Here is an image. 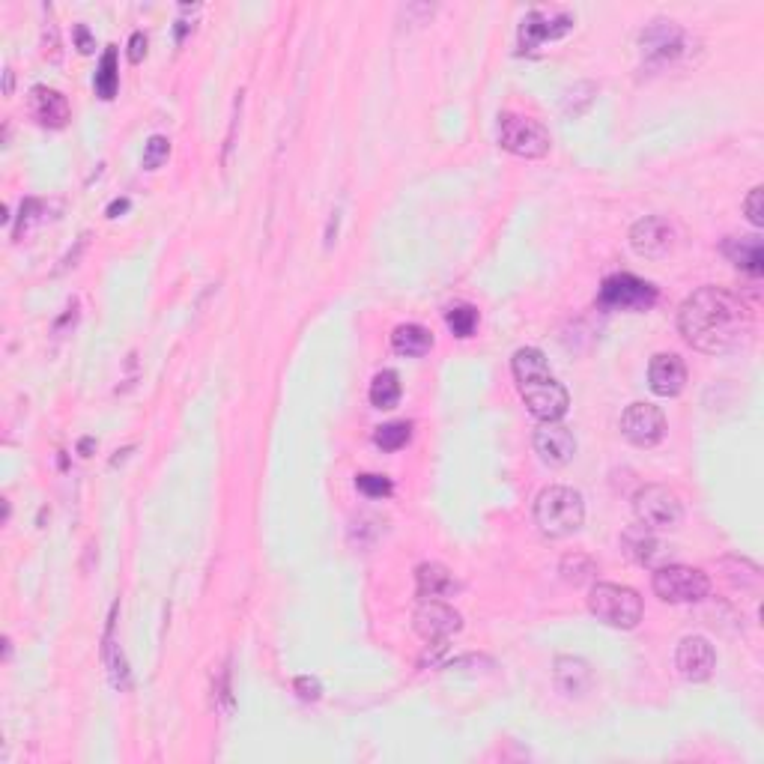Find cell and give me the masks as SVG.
I'll return each mask as SVG.
<instances>
[{
    "label": "cell",
    "mask_w": 764,
    "mask_h": 764,
    "mask_svg": "<svg viewBox=\"0 0 764 764\" xmlns=\"http://www.w3.org/2000/svg\"><path fill=\"white\" fill-rule=\"evenodd\" d=\"M678 329L693 350L723 356L750 338L753 311L738 293L726 287H702L684 299L678 311Z\"/></svg>",
    "instance_id": "1"
},
{
    "label": "cell",
    "mask_w": 764,
    "mask_h": 764,
    "mask_svg": "<svg viewBox=\"0 0 764 764\" xmlns=\"http://www.w3.org/2000/svg\"><path fill=\"white\" fill-rule=\"evenodd\" d=\"M535 523L547 538H556V541L579 532L585 523L582 493L573 487H565V484L544 487L535 499Z\"/></svg>",
    "instance_id": "2"
},
{
    "label": "cell",
    "mask_w": 764,
    "mask_h": 764,
    "mask_svg": "<svg viewBox=\"0 0 764 764\" xmlns=\"http://www.w3.org/2000/svg\"><path fill=\"white\" fill-rule=\"evenodd\" d=\"M588 609L597 621L615 627V630H633L642 621V597L615 582H597L588 594Z\"/></svg>",
    "instance_id": "3"
},
{
    "label": "cell",
    "mask_w": 764,
    "mask_h": 764,
    "mask_svg": "<svg viewBox=\"0 0 764 764\" xmlns=\"http://www.w3.org/2000/svg\"><path fill=\"white\" fill-rule=\"evenodd\" d=\"M496 138H499V147L517 159H544L553 147L547 126L523 114H499Z\"/></svg>",
    "instance_id": "4"
},
{
    "label": "cell",
    "mask_w": 764,
    "mask_h": 764,
    "mask_svg": "<svg viewBox=\"0 0 764 764\" xmlns=\"http://www.w3.org/2000/svg\"><path fill=\"white\" fill-rule=\"evenodd\" d=\"M657 287L645 278H636L630 272H615L609 278H603L600 293H597V305L606 311H630V314H642L651 311L657 305Z\"/></svg>",
    "instance_id": "5"
},
{
    "label": "cell",
    "mask_w": 764,
    "mask_h": 764,
    "mask_svg": "<svg viewBox=\"0 0 764 764\" xmlns=\"http://www.w3.org/2000/svg\"><path fill=\"white\" fill-rule=\"evenodd\" d=\"M633 514H636L639 526H645L651 532H672L684 520V505L675 490H669L663 484H645L633 496Z\"/></svg>",
    "instance_id": "6"
},
{
    "label": "cell",
    "mask_w": 764,
    "mask_h": 764,
    "mask_svg": "<svg viewBox=\"0 0 764 764\" xmlns=\"http://www.w3.org/2000/svg\"><path fill=\"white\" fill-rule=\"evenodd\" d=\"M654 594L666 603H699L711 594L708 573L687 565H663L651 576Z\"/></svg>",
    "instance_id": "7"
},
{
    "label": "cell",
    "mask_w": 764,
    "mask_h": 764,
    "mask_svg": "<svg viewBox=\"0 0 764 764\" xmlns=\"http://www.w3.org/2000/svg\"><path fill=\"white\" fill-rule=\"evenodd\" d=\"M529 412L538 418V421H562L568 406H571V397H568V388L562 382L556 380L553 374H541V377H532L526 382H517Z\"/></svg>",
    "instance_id": "8"
},
{
    "label": "cell",
    "mask_w": 764,
    "mask_h": 764,
    "mask_svg": "<svg viewBox=\"0 0 764 764\" xmlns=\"http://www.w3.org/2000/svg\"><path fill=\"white\" fill-rule=\"evenodd\" d=\"M576 24L573 12L568 9H559V6H541V9H532L523 21H520V48L523 51H535L547 42H556L562 36H568Z\"/></svg>",
    "instance_id": "9"
},
{
    "label": "cell",
    "mask_w": 764,
    "mask_h": 764,
    "mask_svg": "<svg viewBox=\"0 0 764 764\" xmlns=\"http://www.w3.org/2000/svg\"><path fill=\"white\" fill-rule=\"evenodd\" d=\"M684 45H687V33H684L675 21H666V18L651 21V24L639 33L642 57H645L651 66H663V63L678 60V57L684 54Z\"/></svg>",
    "instance_id": "10"
},
{
    "label": "cell",
    "mask_w": 764,
    "mask_h": 764,
    "mask_svg": "<svg viewBox=\"0 0 764 764\" xmlns=\"http://www.w3.org/2000/svg\"><path fill=\"white\" fill-rule=\"evenodd\" d=\"M412 627L415 633L427 642V645H439L448 642L451 636H457L463 630V618L454 606L439 603V600H421V606L412 615Z\"/></svg>",
    "instance_id": "11"
},
{
    "label": "cell",
    "mask_w": 764,
    "mask_h": 764,
    "mask_svg": "<svg viewBox=\"0 0 764 764\" xmlns=\"http://www.w3.org/2000/svg\"><path fill=\"white\" fill-rule=\"evenodd\" d=\"M621 433L636 448H654L666 433V418L654 403H630L621 415Z\"/></svg>",
    "instance_id": "12"
},
{
    "label": "cell",
    "mask_w": 764,
    "mask_h": 764,
    "mask_svg": "<svg viewBox=\"0 0 764 764\" xmlns=\"http://www.w3.org/2000/svg\"><path fill=\"white\" fill-rule=\"evenodd\" d=\"M630 248L639 257L660 260V257H666L675 248V227L666 218H660V215H645L630 230Z\"/></svg>",
    "instance_id": "13"
},
{
    "label": "cell",
    "mask_w": 764,
    "mask_h": 764,
    "mask_svg": "<svg viewBox=\"0 0 764 764\" xmlns=\"http://www.w3.org/2000/svg\"><path fill=\"white\" fill-rule=\"evenodd\" d=\"M675 666H678L684 681H693V684L708 681L714 675V666H717L714 645L705 636H684L678 642V651H675Z\"/></svg>",
    "instance_id": "14"
},
{
    "label": "cell",
    "mask_w": 764,
    "mask_h": 764,
    "mask_svg": "<svg viewBox=\"0 0 764 764\" xmlns=\"http://www.w3.org/2000/svg\"><path fill=\"white\" fill-rule=\"evenodd\" d=\"M532 445H535L541 463H547L553 469L568 466L573 454H576V439L562 421H541L535 436H532Z\"/></svg>",
    "instance_id": "15"
},
{
    "label": "cell",
    "mask_w": 764,
    "mask_h": 764,
    "mask_svg": "<svg viewBox=\"0 0 764 764\" xmlns=\"http://www.w3.org/2000/svg\"><path fill=\"white\" fill-rule=\"evenodd\" d=\"M621 547H624L630 562H636L648 571H657V568L669 565V547L657 538V532H651L645 526H630L621 535Z\"/></svg>",
    "instance_id": "16"
},
{
    "label": "cell",
    "mask_w": 764,
    "mask_h": 764,
    "mask_svg": "<svg viewBox=\"0 0 764 764\" xmlns=\"http://www.w3.org/2000/svg\"><path fill=\"white\" fill-rule=\"evenodd\" d=\"M30 117L42 126V129H63L72 117L69 111V102L60 90H51V87H33L30 90Z\"/></svg>",
    "instance_id": "17"
},
{
    "label": "cell",
    "mask_w": 764,
    "mask_h": 764,
    "mask_svg": "<svg viewBox=\"0 0 764 764\" xmlns=\"http://www.w3.org/2000/svg\"><path fill=\"white\" fill-rule=\"evenodd\" d=\"M648 385L657 397H678L687 385V365L675 353H660L648 365Z\"/></svg>",
    "instance_id": "18"
},
{
    "label": "cell",
    "mask_w": 764,
    "mask_h": 764,
    "mask_svg": "<svg viewBox=\"0 0 764 764\" xmlns=\"http://www.w3.org/2000/svg\"><path fill=\"white\" fill-rule=\"evenodd\" d=\"M553 678H556V687L559 693L571 696V699H579L591 690V666L582 660V657H571V654H562L556 657V666H553Z\"/></svg>",
    "instance_id": "19"
},
{
    "label": "cell",
    "mask_w": 764,
    "mask_h": 764,
    "mask_svg": "<svg viewBox=\"0 0 764 764\" xmlns=\"http://www.w3.org/2000/svg\"><path fill=\"white\" fill-rule=\"evenodd\" d=\"M723 254L750 278L764 275V242L762 236H729L723 242Z\"/></svg>",
    "instance_id": "20"
},
{
    "label": "cell",
    "mask_w": 764,
    "mask_h": 764,
    "mask_svg": "<svg viewBox=\"0 0 764 764\" xmlns=\"http://www.w3.org/2000/svg\"><path fill=\"white\" fill-rule=\"evenodd\" d=\"M114 624H117V603L111 609V618H108V630H105V648H102V660H105V669H108V678L114 684V690H129L132 687V675H129V663L120 651V645L114 642Z\"/></svg>",
    "instance_id": "21"
},
{
    "label": "cell",
    "mask_w": 764,
    "mask_h": 764,
    "mask_svg": "<svg viewBox=\"0 0 764 764\" xmlns=\"http://www.w3.org/2000/svg\"><path fill=\"white\" fill-rule=\"evenodd\" d=\"M454 588H457V582H454V576H451V571H448L445 565H439V562H424V565H418V571H415V594H418L421 600L445 597V594H451Z\"/></svg>",
    "instance_id": "22"
},
{
    "label": "cell",
    "mask_w": 764,
    "mask_h": 764,
    "mask_svg": "<svg viewBox=\"0 0 764 764\" xmlns=\"http://www.w3.org/2000/svg\"><path fill=\"white\" fill-rule=\"evenodd\" d=\"M391 347L397 356H406V359H418V356H427L433 350V332L418 326V323H406V326H397L394 335H391Z\"/></svg>",
    "instance_id": "23"
},
{
    "label": "cell",
    "mask_w": 764,
    "mask_h": 764,
    "mask_svg": "<svg viewBox=\"0 0 764 764\" xmlns=\"http://www.w3.org/2000/svg\"><path fill=\"white\" fill-rule=\"evenodd\" d=\"M99 99L111 102L120 90V69H117V48H105L102 60H99V72H96V81H93Z\"/></svg>",
    "instance_id": "24"
},
{
    "label": "cell",
    "mask_w": 764,
    "mask_h": 764,
    "mask_svg": "<svg viewBox=\"0 0 764 764\" xmlns=\"http://www.w3.org/2000/svg\"><path fill=\"white\" fill-rule=\"evenodd\" d=\"M400 377H397V371H380L374 382H371V391H368V397H371V403L377 406V409H394L397 406V400H400Z\"/></svg>",
    "instance_id": "25"
},
{
    "label": "cell",
    "mask_w": 764,
    "mask_h": 764,
    "mask_svg": "<svg viewBox=\"0 0 764 764\" xmlns=\"http://www.w3.org/2000/svg\"><path fill=\"white\" fill-rule=\"evenodd\" d=\"M412 439V424L409 421H388L374 430V445L382 451H400Z\"/></svg>",
    "instance_id": "26"
},
{
    "label": "cell",
    "mask_w": 764,
    "mask_h": 764,
    "mask_svg": "<svg viewBox=\"0 0 764 764\" xmlns=\"http://www.w3.org/2000/svg\"><path fill=\"white\" fill-rule=\"evenodd\" d=\"M445 323L457 338H472L478 326V311L472 305H454L445 311Z\"/></svg>",
    "instance_id": "27"
},
{
    "label": "cell",
    "mask_w": 764,
    "mask_h": 764,
    "mask_svg": "<svg viewBox=\"0 0 764 764\" xmlns=\"http://www.w3.org/2000/svg\"><path fill=\"white\" fill-rule=\"evenodd\" d=\"M594 96H597V84L579 81V84H573L571 90H568V96H565V102H562V111H565L568 117H579V114H585V111L591 108Z\"/></svg>",
    "instance_id": "28"
},
{
    "label": "cell",
    "mask_w": 764,
    "mask_h": 764,
    "mask_svg": "<svg viewBox=\"0 0 764 764\" xmlns=\"http://www.w3.org/2000/svg\"><path fill=\"white\" fill-rule=\"evenodd\" d=\"M171 156V141L165 135H153L147 144H144V159H141V168L144 171H159Z\"/></svg>",
    "instance_id": "29"
},
{
    "label": "cell",
    "mask_w": 764,
    "mask_h": 764,
    "mask_svg": "<svg viewBox=\"0 0 764 764\" xmlns=\"http://www.w3.org/2000/svg\"><path fill=\"white\" fill-rule=\"evenodd\" d=\"M356 487L359 493H365L368 499H388L394 493V484L385 478V475H374V472H365L356 478Z\"/></svg>",
    "instance_id": "30"
},
{
    "label": "cell",
    "mask_w": 764,
    "mask_h": 764,
    "mask_svg": "<svg viewBox=\"0 0 764 764\" xmlns=\"http://www.w3.org/2000/svg\"><path fill=\"white\" fill-rule=\"evenodd\" d=\"M42 209H45V203H42V200H36V197H27V200L21 203V215H18L15 233H12V236H15V242H21V236H27L30 224H36V221H39Z\"/></svg>",
    "instance_id": "31"
},
{
    "label": "cell",
    "mask_w": 764,
    "mask_h": 764,
    "mask_svg": "<svg viewBox=\"0 0 764 764\" xmlns=\"http://www.w3.org/2000/svg\"><path fill=\"white\" fill-rule=\"evenodd\" d=\"M594 571H597L594 562L585 559V556H565V562H562V576H565L568 582H573V585L591 579V573Z\"/></svg>",
    "instance_id": "32"
},
{
    "label": "cell",
    "mask_w": 764,
    "mask_h": 764,
    "mask_svg": "<svg viewBox=\"0 0 764 764\" xmlns=\"http://www.w3.org/2000/svg\"><path fill=\"white\" fill-rule=\"evenodd\" d=\"M212 699H215V708H221L224 714L233 711V693H230V672L227 666H221L215 684H212Z\"/></svg>",
    "instance_id": "33"
},
{
    "label": "cell",
    "mask_w": 764,
    "mask_h": 764,
    "mask_svg": "<svg viewBox=\"0 0 764 764\" xmlns=\"http://www.w3.org/2000/svg\"><path fill=\"white\" fill-rule=\"evenodd\" d=\"M744 212H747L750 224L764 227V189L762 186H756V189L747 194V200H744Z\"/></svg>",
    "instance_id": "34"
},
{
    "label": "cell",
    "mask_w": 764,
    "mask_h": 764,
    "mask_svg": "<svg viewBox=\"0 0 764 764\" xmlns=\"http://www.w3.org/2000/svg\"><path fill=\"white\" fill-rule=\"evenodd\" d=\"M296 693H299V699H305V702H317L320 696H323V687H320V681L317 678H311V675H302V678H296Z\"/></svg>",
    "instance_id": "35"
},
{
    "label": "cell",
    "mask_w": 764,
    "mask_h": 764,
    "mask_svg": "<svg viewBox=\"0 0 764 764\" xmlns=\"http://www.w3.org/2000/svg\"><path fill=\"white\" fill-rule=\"evenodd\" d=\"M239 114H242V90L236 93V102H233V117H230V132H227V141H224V165L230 162V153H233V138H236Z\"/></svg>",
    "instance_id": "36"
},
{
    "label": "cell",
    "mask_w": 764,
    "mask_h": 764,
    "mask_svg": "<svg viewBox=\"0 0 764 764\" xmlns=\"http://www.w3.org/2000/svg\"><path fill=\"white\" fill-rule=\"evenodd\" d=\"M144 57H147V33H144V30H135L132 39H129V60L138 66Z\"/></svg>",
    "instance_id": "37"
},
{
    "label": "cell",
    "mask_w": 764,
    "mask_h": 764,
    "mask_svg": "<svg viewBox=\"0 0 764 764\" xmlns=\"http://www.w3.org/2000/svg\"><path fill=\"white\" fill-rule=\"evenodd\" d=\"M75 48H78L81 54H93V48H96V39L90 36L87 24H75Z\"/></svg>",
    "instance_id": "38"
},
{
    "label": "cell",
    "mask_w": 764,
    "mask_h": 764,
    "mask_svg": "<svg viewBox=\"0 0 764 764\" xmlns=\"http://www.w3.org/2000/svg\"><path fill=\"white\" fill-rule=\"evenodd\" d=\"M129 206H132V203H129V197H117V200H111V206H108V218H120Z\"/></svg>",
    "instance_id": "39"
},
{
    "label": "cell",
    "mask_w": 764,
    "mask_h": 764,
    "mask_svg": "<svg viewBox=\"0 0 764 764\" xmlns=\"http://www.w3.org/2000/svg\"><path fill=\"white\" fill-rule=\"evenodd\" d=\"M96 442L93 439H81V445H78V451H81V457H90V448H93Z\"/></svg>",
    "instance_id": "40"
},
{
    "label": "cell",
    "mask_w": 764,
    "mask_h": 764,
    "mask_svg": "<svg viewBox=\"0 0 764 764\" xmlns=\"http://www.w3.org/2000/svg\"><path fill=\"white\" fill-rule=\"evenodd\" d=\"M3 93H6V96L12 93V69H6V87H3Z\"/></svg>",
    "instance_id": "41"
}]
</instances>
